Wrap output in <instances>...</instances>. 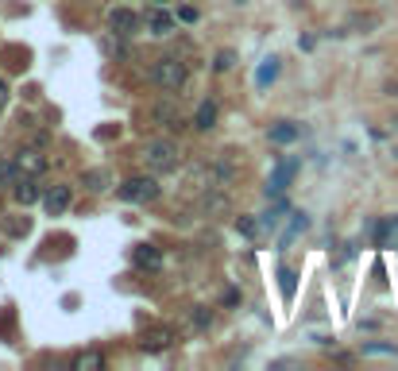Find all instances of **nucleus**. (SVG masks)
I'll use <instances>...</instances> for the list:
<instances>
[{
  "instance_id": "f8f14e48",
  "label": "nucleus",
  "mask_w": 398,
  "mask_h": 371,
  "mask_svg": "<svg viewBox=\"0 0 398 371\" xmlns=\"http://www.w3.org/2000/svg\"><path fill=\"white\" fill-rule=\"evenodd\" d=\"M267 136H271V143H294V139L301 136V128L294 124V120H279V124H271Z\"/></svg>"
},
{
  "instance_id": "39448f33",
  "label": "nucleus",
  "mask_w": 398,
  "mask_h": 371,
  "mask_svg": "<svg viewBox=\"0 0 398 371\" xmlns=\"http://www.w3.org/2000/svg\"><path fill=\"white\" fill-rule=\"evenodd\" d=\"M108 31L120 35V39H128V35H136L139 31V16L132 8H112L108 12Z\"/></svg>"
},
{
  "instance_id": "f3484780",
  "label": "nucleus",
  "mask_w": 398,
  "mask_h": 371,
  "mask_svg": "<svg viewBox=\"0 0 398 371\" xmlns=\"http://www.w3.org/2000/svg\"><path fill=\"white\" fill-rule=\"evenodd\" d=\"M279 279H282V298L290 302V298H294V290H298V274H294L290 267H282V271H279Z\"/></svg>"
},
{
  "instance_id": "5701e85b",
  "label": "nucleus",
  "mask_w": 398,
  "mask_h": 371,
  "mask_svg": "<svg viewBox=\"0 0 398 371\" xmlns=\"http://www.w3.org/2000/svg\"><path fill=\"white\" fill-rule=\"evenodd\" d=\"M8 97H12V89H8V81H4V78H0V108H4V105H8Z\"/></svg>"
},
{
  "instance_id": "9d476101",
  "label": "nucleus",
  "mask_w": 398,
  "mask_h": 371,
  "mask_svg": "<svg viewBox=\"0 0 398 371\" xmlns=\"http://www.w3.org/2000/svg\"><path fill=\"white\" fill-rule=\"evenodd\" d=\"M132 259H136L139 271H159V267H163V252H159L155 244H139Z\"/></svg>"
},
{
  "instance_id": "1a4fd4ad",
  "label": "nucleus",
  "mask_w": 398,
  "mask_h": 371,
  "mask_svg": "<svg viewBox=\"0 0 398 371\" xmlns=\"http://www.w3.org/2000/svg\"><path fill=\"white\" fill-rule=\"evenodd\" d=\"M12 197L20 201V205H35L39 201V186H35V178H28V174H20L16 182H12Z\"/></svg>"
},
{
  "instance_id": "ddd939ff",
  "label": "nucleus",
  "mask_w": 398,
  "mask_h": 371,
  "mask_svg": "<svg viewBox=\"0 0 398 371\" xmlns=\"http://www.w3.org/2000/svg\"><path fill=\"white\" fill-rule=\"evenodd\" d=\"M105 368V356H101L97 348L81 352V356H74V371H101Z\"/></svg>"
},
{
  "instance_id": "4be33fe9",
  "label": "nucleus",
  "mask_w": 398,
  "mask_h": 371,
  "mask_svg": "<svg viewBox=\"0 0 398 371\" xmlns=\"http://www.w3.org/2000/svg\"><path fill=\"white\" fill-rule=\"evenodd\" d=\"M236 228H240L243 236H255V232H259V225H255V221H236Z\"/></svg>"
},
{
  "instance_id": "a211bd4d",
  "label": "nucleus",
  "mask_w": 398,
  "mask_h": 371,
  "mask_svg": "<svg viewBox=\"0 0 398 371\" xmlns=\"http://www.w3.org/2000/svg\"><path fill=\"white\" fill-rule=\"evenodd\" d=\"M368 356H398V344H364Z\"/></svg>"
},
{
  "instance_id": "aec40b11",
  "label": "nucleus",
  "mask_w": 398,
  "mask_h": 371,
  "mask_svg": "<svg viewBox=\"0 0 398 371\" xmlns=\"http://www.w3.org/2000/svg\"><path fill=\"white\" fill-rule=\"evenodd\" d=\"M232 62H236V54H232V50H221V54H217V70H228Z\"/></svg>"
},
{
  "instance_id": "423d86ee",
  "label": "nucleus",
  "mask_w": 398,
  "mask_h": 371,
  "mask_svg": "<svg viewBox=\"0 0 398 371\" xmlns=\"http://www.w3.org/2000/svg\"><path fill=\"white\" fill-rule=\"evenodd\" d=\"M39 201L50 217H62L70 209V201H74V194H70V186H50V190H43Z\"/></svg>"
},
{
  "instance_id": "f257e3e1",
  "label": "nucleus",
  "mask_w": 398,
  "mask_h": 371,
  "mask_svg": "<svg viewBox=\"0 0 398 371\" xmlns=\"http://www.w3.org/2000/svg\"><path fill=\"white\" fill-rule=\"evenodd\" d=\"M143 159L155 174H166V170H178L182 151H178V143H170V139H151V143L143 147Z\"/></svg>"
},
{
  "instance_id": "412c9836",
  "label": "nucleus",
  "mask_w": 398,
  "mask_h": 371,
  "mask_svg": "<svg viewBox=\"0 0 398 371\" xmlns=\"http://www.w3.org/2000/svg\"><path fill=\"white\" fill-rule=\"evenodd\" d=\"M209 321H213V317L205 310H194V329H209Z\"/></svg>"
},
{
  "instance_id": "9b49d317",
  "label": "nucleus",
  "mask_w": 398,
  "mask_h": 371,
  "mask_svg": "<svg viewBox=\"0 0 398 371\" xmlns=\"http://www.w3.org/2000/svg\"><path fill=\"white\" fill-rule=\"evenodd\" d=\"M170 344H175V332L170 329H151V332H143L139 348L143 352H163V348H170Z\"/></svg>"
},
{
  "instance_id": "20e7f679",
  "label": "nucleus",
  "mask_w": 398,
  "mask_h": 371,
  "mask_svg": "<svg viewBox=\"0 0 398 371\" xmlns=\"http://www.w3.org/2000/svg\"><path fill=\"white\" fill-rule=\"evenodd\" d=\"M12 166H16V174L39 178L43 170H47V155H43L39 147H23V151H16V159H12Z\"/></svg>"
},
{
  "instance_id": "2eb2a0df",
  "label": "nucleus",
  "mask_w": 398,
  "mask_h": 371,
  "mask_svg": "<svg viewBox=\"0 0 398 371\" xmlns=\"http://www.w3.org/2000/svg\"><path fill=\"white\" fill-rule=\"evenodd\" d=\"M213 124H217V105L213 101H201V108H197V117H194V128L197 132H209Z\"/></svg>"
},
{
  "instance_id": "6ab92c4d",
  "label": "nucleus",
  "mask_w": 398,
  "mask_h": 371,
  "mask_svg": "<svg viewBox=\"0 0 398 371\" xmlns=\"http://www.w3.org/2000/svg\"><path fill=\"white\" fill-rule=\"evenodd\" d=\"M306 225H310V221H306V213H298V217H294V221H290V232L282 236V244H290V240H294V236H298V232H301V228H306Z\"/></svg>"
},
{
  "instance_id": "f03ea898",
  "label": "nucleus",
  "mask_w": 398,
  "mask_h": 371,
  "mask_svg": "<svg viewBox=\"0 0 398 371\" xmlns=\"http://www.w3.org/2000/svg\"><path fill=\"white\" fill-rule=\"evenodd\" d=\"M151 81H155L159 89H166V93H178V89L186 86V62L182 59H159L155 70H151Z\"/></svg>"
},
{
  "instance_id": "6e6552de",
  "label": "nucleus",
  "mask_w": 398,
  "mask_h": 371,
  "mask_svg": "<svg viewBox=\"0 0 398 371\" xmlns=\"http://www.w3.org/2000/svg\"><path fill=\"white\" fill-rule=\"evenodd\" d=\"M147 31H151V35H159V39H163V35H170V31H175V16H170L163 4H155V8L147 12Z\"/></svg>"
},
{
  "instance_id": "0eeeda50",
  "label": "nucleus",
  "mask_w": 398,
  "mask_h": 371,
  "mask_svg": "<svg viewBox=\"0 0 398 371\" xmlns=\"http://www.w3.org/2000/svg\"><path fill=\"white\" fill-rule=\"evenodd\" d=\"M294 170H298V159H282V163L275 166V174H271V182H267V194H271V197H279L282 190H286V186H290Z\"/></svg>"
},
{
  "instance_id": "dca6fc26",
  "label": "nucleus",
  "mask_w": 398,
  "mask_h": 371,
  "mask_svg": "<svg viewBox=\"0 0 398 371\" xmlns=\"http://www.w3.org/2000/svg\"><path fill=\"white\" fill-rule=\"evenodd\" d=\"M81 186H86V190H93V194H101V190H108V170H86V178H81Z\"/></svg>"
},
{
  "instance_id": "b1692460",
  "label": "nucleus",
  "mask_w": 398,
  "mask_h": 371,
  "mask_svg": "<svg viewBox=\"0 0 398 371\" xmlns=\"http://www.w3.org/2000/svg\"><path fill=\"white\" fill-rule=\"evenodd\" d=\"M155 4H166V0H155Z\"/></svg>"
},
{
  "instance_id": "7ed1b4c3",
  "label": "nucleus",
  "mask_w": 398,
  "mask_h": 371,
  "mask_svg": "<svg viewBox=\"0 0 398 371\" xmlns=\"http://www.w3.org/2000/svg\"><path fill=\"white\" fill-rule=\"evenodd\" d=\"M117 194L124 197V201H136V205H143V201H155V197H159V182H155L151 174H136V178H128Z\"/></svg>"
},
{
  "instance_id": "4468645a",
  "label": "nucleus",
  "mask_w": 398,
  "mask_h": 371,
  "mask_svg": "<svg viewBox=\"0 0 398 371\" xmlns=\"http://www.w3.org/2000/svg\"><path fill=\"white\" fill-rule=\"evenodd\" d=\"M275 78H279V59L271 54V59H263V66L255 70V86H259V89H267Z\"/></svg>"
}]
</instances>
